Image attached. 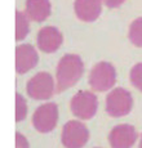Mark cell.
Wrapping results in <instances>:
<instances>
[{"label":"cell","instance_id":"1","mask_svg":"<svg viewBox=\"0 0 142 148\" xmlns=\"http://www.w3.org/2000/svg\"><path fill=\"white\" fill-rule=\"evenodd\" d=\"M84 72V63L76 54H66L61 58L57 66V92L74 86Z\"/></svg>","mask_w":142,"mask_h":148},{"label":"cell","instance_id":"2","mask_svg":"<svg viewBox=\"0 0 142 148\" xmlns=\"http://www.w3.org/2000/svg\"><path fill=\"white\" fill-rule=\"evenodd\" d=\"M116 81L115 67L109 62H99L92 68L89 75V85L96 92H106L111 89Z\"/></svg>","mask_w":142,"mask_h":148},{"label":"cell","instance_id":"3","mask_svg":"<svg viewBox=\"0 0 142 148\" xmlns=\"http://www.w3.org/2000/svg\"><path fill=\"white\" fill-rule=\"evenodd\" d=\"M132 107V95L123 88H116L106 97V111L111 117H121L128 115Z\"/></svg>","mask_w":142,"mask_h":148},{"label":"cell","instance_id":"4","mask_svg":"<svg viewBox=\"0 0 142 148\" xmlns=\"http://www.w3.org/2000/svg\"><path fill=\"white\" fill-rule=\"evenodd\" d=\"M71 111L76 117L81 120H89L96 115L98 108L97 97L90 92L80 90L71 99Z\"/></svg>","mask_w":142,"mask_h":148},{"label":"cell","instance_id":"5","mask_svg":"<svg viewBox=\"0 0 142 148\" xmlns=\"http://www.w3.org/2000/svg\"><path fill=\"white\" fill-rule=\"evenodd\" d=\"M89 139V130L80 121L71 120L62 129V144L66 148H83Z\"/></svg>","mask_w":142,"mask_h":148},{"label":"cell","instance_id":"6","mask_svg":"<svg viewBox=\"0 0 142 148\" xmlns=\"http://www.w3.org/2000/svg\"><path fill=\"white\" fill-rule=\"evenodd\" d=\"M27 93L32 99L45 101L54 93V81L50 73L39 72L27 82Z\"/></svg>","mask_w":142,"mask_h":148},{"label":"cell","instance_id":"7","mask_svg":"<svg viewBox=\"0 0 142 148\" xmlns=\"http://www.w3.org/2000/svg\"><path fill=\"white\" fill-rule=\"evenodd\" d=\"M58 121V107L56 103H45L36 108L32 116V125L38 132L49 133Z\"/></svg>","mask_w":142,"mask_h":148},{"label":"cell","instance_id":"8","mask_svg":"<svg viewBox=\"0 0 142 148\" xmlns=\"http://www.w3.org/2000/svg\"><path fill=\"white\" fill-rule=\"evenodd\" d=\"M137 132L132 125L120 124L110 133V146L111 148H132L137 140Z\"/></svg>","mask_w":142,"mask_h":148},{"label":"cell","instance_id":"9","mask_svg":"<svg viewBox=\"0 0 142 148\" xmlns=\"http://www.w3.org/2000/svg\"><path fill=\"white\" fill-rule=\"evenodd\" d=\"M39 56L30 44H21L16 48V70L19 75L26 73L38 64Z\"/></svg>","mask_w":142,"mask_h":148},{"label":"cell","instance_id":"10","mask_svg":"<svg viewBox=\"0 0 142 148\" xmlns=\"http://www.w3.org/2000/svg\"><path fill=\"white\" fill-rule=\"evenodd\" d=\"M63 42L62 34L53 26L43 27L38 34V47L41 52L53 53Z\"/></svg>","mask_w":142,"mask_h":148},{"label":"cell","instance_id":"11","mask_svg":"<svg viewBox=\"0 0 142 148\" xmlns=\"http://www.w3.org/2000/svg\"><path fill=\"white\" fill-rule=\"evenodd\" d=\"M76 17L84 22H93L102 12V0H75Z\"/></svg>","mask_w":142,"mask_h":148},{"label":"cell","instance_id":"12","mask_svg":"<svg viewBox=\"0 0 142 148\" xmlns=\"http://www.w3.org/2000/svg\"><path fill=\"white\" fill-rule=\"evenodd\" d=\"M26 13L32 21L43 22L50 14V3L49 0H27L26 1Z\"/></svg>","mask_w":142,"mask_h":148},{"label":"cell","instance_id":"13","mask_svg":"<svg viewBox=\"0 0 142 148\" xmlns=\"http://www.w3.org/2000/svg\"><path fill=\"white\" fill-rule=\"evenodd\" d=\"M30 26H28V21L22 12L17 10L16 12V39L17 40H22L27 36Z\"/></svg>","mask_w":142,"mask_h":148},{"label":"cell","instance_id":"14","mask_svg":"<svg viewBox=\"0 0 142 148\" xmlns=\"http://www.w3.org/2000/svg\"><path fill=\"white\" fill-rule=\"evenodd\" d=\"M129 39L136 47L142 48V17L132 22L129 27Z\"/></svg>","mask_w":142,"mask_h":148},{"label":"cell","instance_id":"15","mask_svg":"<svg viewBox=\"0 0 142 148\" xmlns=\"http://www.w3.org/2000/svg\"><path fill=\"white\" fill-rule=\"evenodd\" d=\"M130 82L136 89L142 92V63H137L130 70Z\"/></svg>","mask_w":142,"mask_h":148},{"label":"cell","instance_id":"16","mask_svg":"<svg viewBox=\"0 0 142 148\" xmlns=\"http://www.w3.org/2000/svg\"><path fill=\"white\" fill-rule=\"evenodd\" d=\"M27 106L26 101L22 98L21 94H16V121H22L26 117Z\"/></svg>","mask_w":142,"mask_h":148},{"label":"cell","instance_id":"17","mask_svg":"<svg viewBox=\"0 0 142 148\" xmlns=\"http://www.w3.org/2000/svg\"><path fill=\"white\" fill-rule=\"evenodd\" d=\"M16 148H28V142L22 134H16Z\"/></svg>","mask_w":142,"mask_h":148},{"label":"cell","instance_id":"18","mask_svg":"<svg viewBox=\"0 0 142 148\" xmlns=\"http://www.w3.org/2000/svg\"><path fill=\"white\" fill-rule=\"evenodd\" d=\"M102 1H103L105 5L109 8H118V7H120L125 0H102Z\"/></svg>","mask_w":142,"mask_h":148},{"label":"cell","instance_id":"19","mask_svg":"<svg viewBox=\"0 0 142 148\" xmlns=\"http://www.w3.org/2000/svg\"><path fill=\"white\" fill-rule=\"evenodd\" d=\"M140 148H142V136H141V142H140Z\"/></svg>","mask_w":142,"mask_h":148}]
</instances>
